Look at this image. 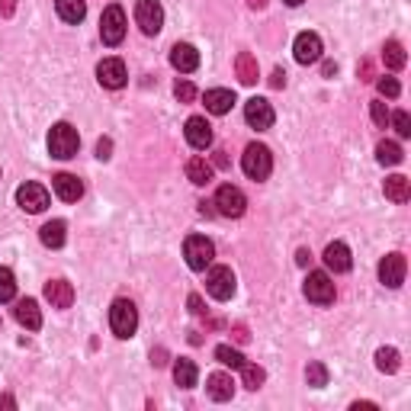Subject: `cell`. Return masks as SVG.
Masks as SVG:
<instances>
[{
	"label": "cell",
	"mask_w": 411,
	"mask_h": 411,
	"mask_svg": "<svg viewBox=\"0 0 411 411\" xmlns=\"http://www.w3.org/2000/svg\"><path fill=\"white\" fill-rule=\"evenodd\" d=\"M183 257H187L190 270L202 273L212 264V257H216V244H212L206 235H190L187 241H183Z\"/></svg>",
	"instance_id": "4"
},
{
	"label": "cell",
	"mask_w": 411,
	"mask_h": 411,
	"mask_svg": "<svg viewBox=\"0 0 411 411\" xmlns=\"http://www.w3.org/2000/svg\"><path fill=\"white\" fill-rule=\"evenodd\" d=\"M151 363H154V366H164V363H168V350H154Z\"/></svg>",
	"instance_id": "46"
},
{
	"label": "cell",
	"mask_w": 411,
	"mask_h": 411,
	"mask_svg": "<svg viewBox=\"0 0 411 411\" xmlns=\"http://www.w3.org/2000/svg\"><path fill=\"white\" fill-rule=\"evenodd\" d=\"M52 187H55L58 199H64V202H77L81 196H84V183L77 180L74 174H58V177H52Z\"/></svg>",
	"instance_id": "19"
},
{
	"label": "cell",
	"mask_w": 411,
	"mask_h": 411,
	"mask_svg": "<svg viewBox=\"0 0 411 411\" xmlns=\"http://www.w3.org/2000/svg\"><path fill=\"white\" fill-rule=\"evenodd\" d=\"M81 148V139H77V129L71 122H55L49 132V154L58 161H68L77 154Z\"/></svg>",
	"instance_id": "1"
},
{
	"label": "cell",
	"mask_w": 411,
	"mask_h": 411,
	"mask_svg": "<svg viewBox=\"0 0 411 411\" xmlns=\"http://www.w3.org/2000/svg\"><path fill=\"white\" fill-rule=\"evenodd\" d=\"M16 202H20V209L26 212H42L49 206V190L42 183H23L16 190Z\"/></svg>",
	"instance_id": "12"
},
{
	"label": "cell",
	"mask_w": 411,
	"mask_h": 411,
	"mask_svg": "<svg viewBox=\"0 0 411 411\" xmlns=\"http://www.w3.org/2000/svg\"><path fill=\"white\" fill-rule=\"evenodd\" d=\"M241 170L251 180H267L270 177V170H273V154H270V148L267 145H248L244 148V154H241Z\"/></svg>",
	"instance_id": "2"
},
{
	"label": "cell",
	"mask_w": 411,
	"mask_h": 411,
	"mask_svg": "<svg viewBox=\"0 0 411 411\" xmlns=\"http://www.w3.org/2000/svg\"><path fill=\"white\" fill-rule=\"evenodd\" d=\"M100 39L106 45H119L126 39V13H122V7L110 4L103 10V16H100Z\"/></svg>",
	"instance_id": "5"
},
{
	"label": "cell",
	"mask_w": 411,
	"mask_h": 411,
	"mask_svg": "<svg viewBox=\"0 0 411 411\" xmlns=\"http://www.w3.org/2000/svg\"><path fill=\"white\" fill-rule=\"evenodd\" d=\"M0 408H16L13 395H0Z\"/></svg>",
	"instance_id": "51"
},
{
	"label": "cell",
	"mask_w": 411,
	"mask_h": 411,
	"mask_svg": "<svg viewBox=\"0 0 411 411\" xmlns=\"http://www.w3.org/2000/svg\"><path fill=\"white\" fill-rule=\"evenodd\" d=\"M283 84H286V71H283V68H277V71L270 74V87H273V91H279Z\"/></svg>",
	"instance_id": "41"
},
{
	"label": "cell",
	"mask_w": 411,
	"mask_h": 411,
	"mask_svg": "<svg viewBox=\"0 0 411 411\" xmlns=\"http://www.w3.org/2000/svg\"><path fill=\"white\" fill-rule=\"evenodd\" d=\"M135 23L141 26L145 35H158L161 26H164V7L158 0H139L135 4Z\"/></svg>",
	"instance_id": "9"
},
{
	"label": "cell",
	"mask_w": 411,
	"mask_h": 411,
	"mask_svg": "<svg viewBox=\"0 0 411 411\" xmlns=\"http://www.w3.org/2000/svg\"><path fill=\"white\" fill-rule=\"evenodd\" d=\"M187 177H190V183H196V187H206V183H212V164L206 158H190L187 161Z\"/></svg>",
	"instance_id": "26"
},
{
	"label": "cell",
	"mask_w": 411,
	"mask_h": 411,
	"mask_svg": "<svg viewBox=\"0 0 411 411\" xmlns=\"http://www.w3.org/2000/svg\"><path fill=\"white\" fill-rule=\"evenodd\" d=\"M196 379H199V369H196V363L187 360V357H180V360L174 363V383L180 386V389H193Z\"/></svg>",
	"instance_id": "25"
},
{
	"label": "cell",
	"mask_w": 411,
	"mask_h": 411,
	"mask_svg": "<svg viewBox=\"0 0 411 411\" xmlns=\"http://www.w3.org/2000/svg\"><path fill=\"white\" fill-rule=\"evenodd\" d=\"M170 64H174L180 74H190V71L199 68V52L190 42H177L174 49H170Z\"/></svg>",
	"instance_id": "18"
},
{
	"label": "cell",
	"mask_w": 411,
	"mask_h": 411,
	"mask_svg": "<svg viewBox=\"0 0 411 411\" xmlns=\"http://www.w3.org/2000/svg\"><path fill=\"white\" fill-rule=\"evenodd\" d=\"M231 335H235L238 344H248V341H251V335H248V328H244V325H235V331H231Z\"/></svg>",
	"instance_id": "43"
},
{
	"label": "cell",
	"mask_w": 411,
	"mask_h": 411,
	"mask_svg": "<svg viewBox=\"0 0 411 411\" xmlns=\"http://www.w3.org/2000/svg\"><path fill=\"white\" fill-rule=\"evenodd\" d=\"M235 71H238V81L241 84H257V77H260V68H257V58L251 55V52H241V55L235 58Z\"/></svg>",
	"instance_id": "23"
},
{
	"label": "cell",
	"mask_w": 411,
	"mask_h": 411,
	"mask_svg": "<svg viewBox=\"0 0 411 411\" xmlns=\"http://www.w3.org/2000/svg\"><path fill=\"white\" fill-rule=\"evenodd\" d=\"M39 238H42V244L45 248H62L64 244V222L62 219H52V222H45L42 228H39Z\"/></svg>",
	"instance_id": "28"
},
{
	"label": "cell",
	"mask_w": 411,
	"mask_h": 411,
	"mask_svg": "<svg viewBox=\"0 0 411 411\" xmlns=\"http://www.w3.org/2000/svg\"><path fill=\"white\" fill-rule=\"evenodd\" d=\"M206 392H209L212 402H228V398L235 395V383H231L228 373H212V376L206 379Z\"/></svg>",
	"instance_id": "21"
},
{
	"label": "cell",
	"mask_w": 411,
	"mask_h": 411,
	"mask_svg": "<svg viewBox=\"0 0 411 411\" xmlns=\"http://www.w3.org/2000/svg\"><path fill=\"white\" fill-rule=\"evenodd\" d=\"M206 293L219 302H228L235 296V273H231V267H209V273H206Z\"/></svg>",
	"instance_id": "7"
},
{
	"label": "cell",
	"mask_w": 411,
	"mask_h": 411,
	"mask_svg": "<svg viewBox=\"0 0 411 411\" xmlns=\"http://www.w3.org/2000/svg\"><path fill=\"white\" fill-rule=\"evenodd\" d=\"M13 10H16V0H0V13L4 16H13Z\"/></svg>",
	"instance_id": "44"
},
{
	"label": "cell",
	"mask_w": 411,
	"mask_h": 411,
	"mask_svg": "<svg viewBox=\"0 0 411 411\" xmlns=\"http://www.w3.org/2000/svg\"><path fill=\"white\" fill-rule=\"evenodd\" d=\"M16 296V279L10 267H0V302H10Z\"/></svg>",
	"instance_id": "35"
},
{
	"label": "cell",
	"mask_w": 411,
	"mask_h": 411,
	"mask_svg": "<svg viewBox=\"0 0 411 411\" xmlns=\"http://www.w3.org/2000/svg\"><path fill=\"white\" fill-rule=\"evenodd\" d=\"M302 289H306V299L315 302V306H331V302H335V283H331V277L321 270L308 273Z\"/></svg>",
	"instance_id": "8"
},
{
	"label": "cell",
	"mask_w": 411,
	"mask_h": 411,
	"mask_svg": "<svg viewBox=\"0 0 411 411\" xmlns=\"http://www.w3.org/2000/svg\"><path fill=\"white\" fill-rule=\"evenodd\" d=\"M383 193H386V199H392V202H408V196H411V180H408V177H402V174L386 177Z\"/></svg>",
	"instance_id": "24"
},
{
	"label": "cell",
	"mask_w": 411,
	"mask_h": 411,
	"mask_svg": "<svg viewBox=\"0 0 411 411\" xmlns=\"http://www.w3.org/2000/svg\"><path fill=\"white\" fill-rule=\"evenodd\" d=\"M199 216H216V209H212V202H199Z\"/></svg>",
	"instance_id": "50"
},
{
	"label": "cell",
	"mask_w": 411,
	"mask_h": 411,
	"mask_svg": "<svg viewBox=\"0 0 411 411\" xmlns=\"http://www.w3.org/2000/svg\"><path fill=\"white\" fill-rule=\"evenodd\" d=\"M376 87H379V93H383V97H389V100H395L398 93H402V84H398L395 77H379Z\"/></svg>",
	"instance_id": "37"
},
{
	"label": "cell",
	"mask_w": 411,
	"mask_h": 411,
	"mask_svg": "<svg viewBox=\"0 0 411 411\" xmlns=\"http://www.w3.org/2000/svg\"><path fill=\"white\" fill-rule=\"evenodd\" d=\"M110 328H112V335L116 337H132L135 335V328H139V308H135V302L129 299H116L110 306Z\"/></svg>",
	"instance_id": "3"
},
{
	"label": "cell",
	"mask_w": 411,
	"mask_h": 411,
	"mask_svg": "<svg viewBox=\"0 0 411 411\" xmlns=\"http://www.w3.org/2000/svg\"><path fill=\"white\" fill-rule=\"evenodd\" d=\"M45 299L52 302V308H71V302H74V286L68 279H49L45 283Z\"/></svg>",
	"instance_id": "17"
},
{
	"label": "cell",
	"mask_w": 411,
	"mask_h": 411,
	"mask_svg": "<svg viewBox=\"0 0 411 411\" xmlns=\"http://www.w3.org/2000/svg\"><path fill=\"white\" fill-rule=\"evenodd\" d=\"M306 383L312 386V389H321V386H328V366L325 363H308L306 366Z\"/></svg>",
	"instance_id": "33"
},
{
	"label": "cell",
	"mask_w": 411,
	"mask_h": 411,
	"mask_svg": "<svg viewBox=\"0 0 411 411\" xmlns=\"http://www.w3.org/2000/svg\"><path fill=\"white\" fill-rule=\"evenodd\" d=\"M212 206H216L219 216L225 219H238L244 216V209H248V199H244V193L238 187H231V183H225V187L216 190V199H212Z\"/></svg>",
	"instance_id": "6"
},
{
	"label": "cell",
	"mask_w": 411,
	"mask_h": 411,
	"mask_svg": "<svg viewBox=\"0 0 411 411\" xmlns=\"http://www.w3.org/2000/svg\"><path fill=\"white\" fill-rule=\"evenodd\" d=\"M405 270H408V264H405L402 254H386V257L379 260V279H383L389 289H398V286L405 283Z\"/></svg>",
	"instance_id": "13"
},
{
	"label": "cell",
	"mask_w": 411,
	"mask_h": 411,
	"mask_svg": "<svg viewBox=\"0 0 411 411\" xmlns=\"http://www.w3.org/2000/svg\"><path fill=\"white\" fill-rule=\"evenodd\" d=\"M241 376H244V386H248V389H260V386H264V379H267V373L260 366H254V363L244 360Z\"/></svg>",
	"instance_id": "34"
},
{
	"label": "cell",
	"mask_w": 411,
	"mask_h": 411,
	"mask_svg": "<svg viewBox=\"0 0 411 411\" xmlns=\"http://www.w3.org/2000/svg\"><path fill=\"white\" fill-rule=\"evenodd\" d=\"M402 366V357H398L395 347H379L376 350V369L379 373H395Z\"/></svg>",
	"instance_id": "31"
},
{
	"label": "cell",
	"mask_w": 411,
	"mask_h": 411,
	"mask_svg": "<svg viewBox=\"0 0 411 411\" xmlns=\"http://www.w3.org/2000/svg\"><path fill=\"white\" fill-rule=\"evenodd\" d=\"M321 71H325V77H335L337 74V64L335 62H325V64H321Z\"/></svg>",
	"instance_id": "49"
},
{
	"label": "cell",
	"mask_w": 411,
	"mask_h": 411,
	"mask_svg": "<svg viewBox=\"0 0 411 411\" xmlns=\"http://www.w3.org/2000/svg\"><path fill=\"white\" fill-rule=\"evenodd\" d=\"M187 306H190V312H193V315H206V308H202V299L196 293L187 299Z\"/></svg>",
	"instance_id": "42"
},
{
	"label": "cell",
	"mask_w": 411,
	"mask_h": 411,
	"mask_svg": "<svg viewBox=\"0 0 411 411\" xmlns=\"http://www.w3.org/2000/svg\"><path fill=\"white\" fill-rule=\"evenodd\" d=\"M212 164H216V168H228V154H225L222 148H219V151H216V158H212Z\"/></svg>",
	"instance_id": "45"
},
{
	"label": "cell",
	"mask_w": 411,
	"mask_h": 411,
	"mask_svg": "<svg viewBox=\"0 0 411 411\" xmlns=\"http://www.w3.org/2000/svg\"><path fill=\"white\" fill-rule=\"evenodd\" d=\"M283 4H286V7H299L302 0H283Z\"/></svg>",
	"instance_id": "53"
},
{
	"label": "cell",
	"mask_w": 411,
	"mask_h": 411,
	"mask_svg": "<svg viewBox=\"0 0 411 411\" xmlns=\"http://www.w3.org/2000/svg\"><path fill=\"white\" fill-rule=\"evenodd\" d=\"M174 97L180 100V103H193V100H196V87L190 84V81H177V84H174Z\"/></svg>",
	"instance_id": "39"
},
{
	"label": "cell",
	"mask_w": 411,
	"mask_h": 411,
	"mask_svg": "<svg viewBox=\"0 0 411 411\" xmlns=\"http://www.w3.org/2000/svg\"><path fill=\"white\" fill-rule=\"evenodd\" d=\"M110 151H112V141H110V139H100V141H97V158L106 161V158H110Z\"/></svg>",
	"instance_id": "40"
},
{
	"label": "cell",
	"mask_w": 411,
	"mask_h": 411,
	"mask_svg": "<svg viewBox=\"0 0 411 411\" xmlns=\"http://www.w3.org/2000/svg\"><path fill=\"white\" fill-rule=\"evenodd\" d=\"M97 81L106 87V91H119V87H126L129 74H126V62L122 58H103L97 64Z\"/></svg>",
	"instance_id": "10"
},
{
	"label": "cell",
	"mask_w": 411,
	"mask_h": 411,
	"mask_svg": "<svg viewBox=\"0 0 411 411\" xmlns=\"http://www.w3.org/2000/svg\"><path fill=\"white\" fill-rule=\"evenodd\" d=\"M308 260H312V254H308L306 248H299V254H296V264H299V267H306Z\"/></svg>",
	"instance_id": "48"
},
{
	"label": "cell",
	"mask_w": 411,
	"mask_h": 411,
	"mask_svg": "<svg viewBox=\"0 0 411 411\" xmlns=\"http://www.w3.org/2000/svg\"><path fill=\"white\" fill-rule=\"evenodd\" d=\"M235 106V93L225 91V87H216V91H206V110L212 116H225V112Z\"/></svg>",
	"instance_id": "22"
},
{
	"label": "cell",
	"mask_w": 411,
	"mask_h": 411,
	"mask_svg": "<svg viewBox=\"0 0 411 411\" xmlns=\"http://www.w3.org/2000/svg\"><path fill=\"white\" fill-rule=\"evenodd\" d=\"M13 315L23 328H29V331H39V328H42V312H39V302L35 299H20L13 308Z\"/></svg>",
	"instance_id": "20"
},
{
	"label": "cell",
	"mask_w": 411,
	"mask_h": 411,
	"mask_svg": "<svg viewBox=\"0 0 411 411\" xmlns=\"http://www.w3.org/2000/svg\"><path fill=\"white\" fill-rule=\"evenodd\" d=\"M389 122L395 126V132H398V139H408L411 135V116L405 110H398V112H389Z\"/></svg>",
	"instance_id": "36"
},
{
	"label": "cell",
	"mask_w": 411,
	"mask_h": 411,
	"mask_svg": "<svg viewBox=\"0 0 411 411\" xmlns=\"http://www.w3.org/2000/svg\"><path fill=\"white\" fill-rule=\"evenodd\" d=\"M183 135H187V141L193 148H199V151L212 145V126L202 116H190L187 119V129H183Z\"/></svg>",
	"instance_id": "15"
},
{
	"label": "cell",
	"mask_w": 411,
	"mask_h": 411,
	"mask_svg": "<svg viewBox=\"0 0 411 411\" xmlns=\"http://www.w3.org/2000/svg\"><path fill=\"white\" fill-rule=\"evenodd\" d=\"M376 161L383 164V168H395V164H402V148H398L395 141H379V145H376Z\"/></svg>",
	"instance_id": "30"
},
{
	"label": "cell",
	"mask_w": 411,
	"mask_h": 411,
	"mask_svg": "<svg viewBox=\"0 0 411 411\" xmlns=\"http://www.w3.org/2000/svg\"><path fill=\"white\" fill-rule=\"evenodd\" d=\"M293 55L299 64H315L321 58V39L315 33H299L293 42Z\"/></svg>",
	"instance_id": "14"
},
{
	"label": "cell",
	"mask_w": 411,
	"mask_h": 411,
	"mask_svg": "<svg viewBox=\"0 0 411 411\" xmlns=\"http://www.w3.org/2000/svg\"><path fill=\"white\" fill-rule=\"evenodd\" d=\"M325 264H328V270L347 273L350 267H354V260H350V248L344 241H331L325 248Z\"/></svg>",
	"instance_id": "16"
},
{
	"label": "cell",
	"mask_w": 411,
	"mask_h": 411,
	"mask_svg": "<svg viewBox=\"0 0 411 411\" xmlns=\"http://www.w3.org/2000/svg\"><path fill=\"white\" fill-rule=\"evenodd\" d=\"M360 74H363L360 81H373V64H369V62H363V64H360Z\"/></svg>",
	"instance_id": "47"
},
{
	"label": "cell",
	"mask_w": 411,
	"mask_h": 411,
	"mask_svg": "<svg viewBox=\"0 0 411 411\" xmlns=\"http://www.w3.org/2000/svg\"><path fill=\"white\" fill-rule=\"evenodd\" d=\"M55 10L64 23H81L87 16V0H55Z\"/></svg>",
	"instance_id": "27"
},
{
	"label": "cell",
	"mask_w": 411,
	"mask_h": 411,
	"mask_svg": "<svg viewBox=\"0 0 411 411\" xmlns=\"http://www.w3.org/2000/svg\"><path fill=\"white\" fill-rule=\"evenodd\" d=\"M251 4V10H264L267 7V0H248Z\"/></svg>",
	"instance_id": "52"
},
{
	"label": "cell",
	"mask_w": 411,
	"mask_h": 411,
	"mask_svg": "<svg viewBox=\"0 0 411 411\" xmlns=\"http://www.w3.org/2000/svg\"><path fill=\"white\" fill-rule=\"evenodd\" d=\"M216 360L222 363V366H231V369H241L244 366V357L238 354L235 347H228V344H219V347H216Z\"/></svg>",
	"instance_id": "32"
},
{
	"label": "cell",
	"mask_w": 411,
	"mask_h": 411,
	"mask_svg": "<svg viewBox=\"0 0 411 411\" xmlns=\"http://www.w3.org/2000/svg\"><path fill=\"white\" fill-rule=\"evenodd\" d=\"M244 119H248V126L251 129H257V132H264V129H270L273 126V106L267 103V100H260V97H251L248 103H244Z\"/></svg>",
	"instance_id": "11"
},
{
	"label": "cell",
	"mask_w": 411,
	"mask_h": 411,
	"mask_svg": "<svg viewBox=\"0 0 411 411\" xmlns=\"http://www.w3.org/2000/svg\"><path fill=\"white\" fill-rule=\"evenodd\" d=\"M369 116H373V122H376L379 129H386V122H389V110H386L383 100H373V103H369Z\"/></svg>",
	"instance_id": "38"
},
{
	"label": "cell",
	"mask_w": 411,
	"mask_h": 411,
	"mask_svg": "<svg viewBox=\"0 0 411 411\" xmlns=\"http://www.w3.org/2000/svg\"><path fill=\"white\" fill-rule=\"evenodd\" d=\"M383 62L389 71H402L405 62H408V55H405V45L395 42V39H389V42L383 45Z\"/></svg>",
	"instance_id": "29"
}]
</instances>
